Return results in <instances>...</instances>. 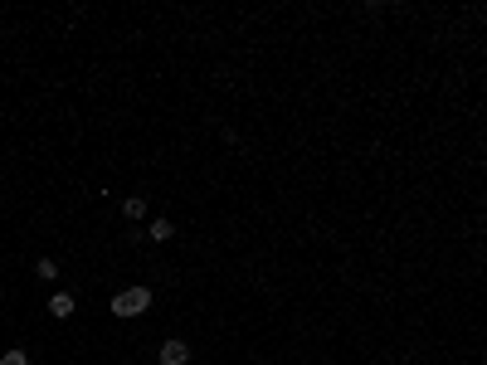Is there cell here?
I'll use <instances>...</instances> for the list:
<instances>
[{
  "label": "cell",
  "instance_id": "6da1fadb",
  "mask_svg": "<svg viewBox=\"0 0 487 365\" xmlns=\"http://www.w3.org/2000/svg\"><path fill=\"white\" fill-rule=\"evenodd\" d=\"M146 307H151V287H122L112 297V317H122V322L127 317H142Z\"/></svg>",
  "mask_w": 487,
  "mask_h": 365
},
{
  "label": "cell",
  "instance_id": "7a4b0ae2",
  "mask_svg": "<svg viewBox=\"0 0 487 365\" xmlns=\"http://www.w3.org/2000/svg\"><path fill=\"white\" fill-rule=\"evenodd\" d=\"M156 361H161V365H186V361H191V346H186V341H161Z\"/></svg>",
  "mask_w": 487,
  "mask_h": 365
},
{
  "label": "cell",
  "instance_id": "3957f363",
  "mask_svg": "<svg viewBox=\"0 0 487 365\" xmlns=\"http://www.w3.org/2000/svg\"><path fill=\"white\" fill-rule=\"evenodd\" d=\"M49 317L69 322V317H74V297H69V292H54V297H49Z\"/></svg>",
  "mask_w": 487,
  "mask_h": 365
},
{
  "label": "cell",
  "instance_id": "277c9868",
  "mask_svg": "<svg viewBox=\"0 0 487 365\" xmlns=\"http://www.w3.org/2000/svg\"><path fill=\"white\" fill-rule=\"evenodd\" d=\"M171 234H176V229H171V219H151V224H146V239H151V244H166Z\"/></svg>",
  "mask_w": 487,
  "mask_h": 365
},
{
  "label": "cell",
  "instance_id": "5b68a950",
  "mask_svg": "<svg viewBox=\"0 0 487 365\" xmlns=\"http://www.w3.org/2000/svg\"><path fill=\"white\" fill-rule=\"evenodd\" d=\"M122 214H127V219H142V214H146V200H137V195L122 200Z\"/></svg>",
  "mask_w": 487,
  "mask_h": 365
},
{
  "label": "cell",
  "instance_id": "8992f818",
  "mask_svg": "<svg viewBox=\"0 0 487 365\" xmlns=\"http://www.w3.org/2000/svg\"><path fill=\"white\" fill-rule=\"evenodd\" d=\"M34 273L44 277V282H54V277H59V263H54V259H39V263H34Z\"/></svg>",
  "mask_w": 487,
  "mask_h": 365
},
{
  "label": "cell",
  "instance_id": "52a82bcc",
  "mask_svg": "<svg viewBox=\"0 0 487 365\" xmlns=\"http://www.w3.org/2000/svg\"><path fill=\"white\" fill-rule=\"evenodd\" d=\"M0 365H29V356H25V351H5V356H0Z\"/></svg>",
  "mask_w": 487,
  "mask_h": 365
}]
</instances>
